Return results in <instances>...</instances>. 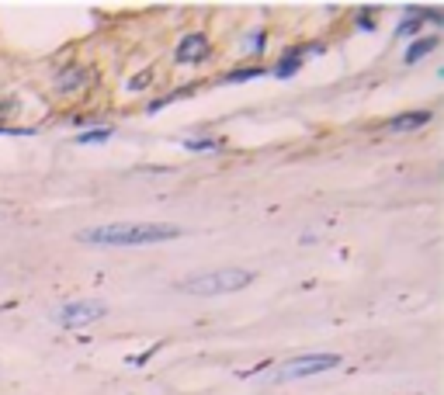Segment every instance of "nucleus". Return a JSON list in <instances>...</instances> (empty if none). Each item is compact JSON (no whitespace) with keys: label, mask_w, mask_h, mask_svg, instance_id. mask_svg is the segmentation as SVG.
I'll list each match as a JSON object with an SVG mask.
<instances>
[{"label":"nucleus","mask_w":444,"mask_h":395,"mask_svg":"<svg viewBox=\"0 0 444 395\" xmlns=\"http://www.w3.org/2000/svg\"><path fill=\"white\" fill-rule=\"evenodd\" d=\"M150 80H153L150 73H143V77H132V80H129V91H143V87H146Z\"/></svg>","instance_id":"15"},{"label":"nucleus","mask_w":444,"mask_h":395,"mask_svg":"<svg viewBox=\"0 0 444 395\" xmlns=\"http://www.w3.org/2000/svg\"><path fill=\"white\" fill-rule=\"evenodd\" d=\"M180 146L187 153H215V149H222V139H184Z\"/></svg>","instance_id":"11"},{"label":"nucleus","mask_w":444,"mask_h":395,"mask_svg":"<svg viewBox=\"0 0 444 395\" xmlns=\"http://www.w3.org/2000/svg\"><path fill=\"white\" fill-rule=\"evenodd\" d=\"M208 56H212V45H208L205 35H187L178 49H174V59H178V63H187V66H191V63H205Z\"/></svg>","instance_id":"5"},{"label":"nucleus","mask_w":444,"mask_h":395,"mask_svg":"<svg viewBox=\"0 0 444 395\" xmlns=\"http://www.w3.org/2000/svg\"><path fill=\"white\" fill-rule=\"evenodd\" d=\"M431 121V111L420 107V111H403V114H392L389 118V132H417Z\"/></svg>","instance_id":"7"},{"label":"nucleus","mask_w":444,"mask_h":395,"mask_svg":"<svg viewBox=\"0 0 444 395\" xmlns=\"http://www.w3.org/2000/svg\"><path fill=\"white\" fill-rule=\"evenodd\" d=\"M104 315H108V301L104 298H77V301H66L56 312V322L66 326V329H84L90 322H101Z\"/></svg>","instance_id":"4"},{"label":"nucleus","mask_w":444,"mask_h":395,"mask_svg":"<svg viewBox=\"0 0 444 395\" xmlns=\"http://www.w3.org/2000/svg\"><path fill=\"white\" fill-rule=\"evenodd\" d=\"M115 135V128H90V132H80L77 135V146H101Z\"/></svg>","instance_id":"10"},{"label":"nucleus","mask_w":444,"mask_h":395,"mask_svg":"<svg viewBox=\"0 0 444 395\" xmlns=\"http://www.w3.org/2000/svg\"><path fill=\"white\" fill-rule=\"evenodd\" d=\"M357 28H364V31H371V28H375V21H371V10L357 14Z\"/></svg>","instance_id":"16"},{"label":"nucleus","mask_w":444,"mask_h":395,"mask_svg":"<svg viewBox=\"0 0 444 395\" xmlns=\"http://www.w3.org/2000/svg\"><path fill=\"white\" fill-rule=\"evenodd\" d=\"M254 285V271H243V267H219V271H208V274H198V278H187L180 281V292L187 295H233L240 288H250Z\"/></svg>","instance_id":"2"},{"label":"nucleus","mask_w":444,"mask_h":395,"mask_svg":"<svg viewBox=\"0 0 444 395\" xmlns=\"http://www.w3.org/2000/svg\"><path fill=\"white\" fill-rule=\"evenodd\" d=\"M257 77H264V70L261 66H243V70H233L229 77H222V84H243V80H257Z\"/></svg>","instance_id":"12"},{"label":"nucleus","mask_w":444,"mask_h":395,"mask_svg":"<svg viewBox=\"0 0 444 395\" xmlns=\"http://www.w3.org/2000/svg\"><path fill=\"white\" fill-rule=\"evenodd\" d=\"M341 354H299V357H288L281 364H274L267 371V382H295V378H313V375H323V371H334L341 368Z\"/></svg>","instance_id":"3"},{"label":"nucleus","mask_w":444,"mask_h":395,"mask_svg":"<svg viewBox=\"0 0 444 395\" xmlns=\"http://www.w3.org/2000/svg\"><path fill=\"white\" fill-rule=\"evenodd\" d=\"M420 24H424V21H420V17H413V14H410V17H406V21H403V24H399V35H417V31H420Z\"/></svg>","instance_id":"14"},{"label":"nucleus","mask_w":444,"mask_h":395,"mask_svg":"<svg viewBox=\"0 0 444 395\" xmlns=\"http://www.w3.org/2000/svg\"><path fill=\"white\" fill-rule=\"evenodd\" d=\"M180 232L184 229L174 222H111L77 232V239L90 246H153V243L178 239Z\"/></svg>","instance_id":"1"},{"label":"nucleus","mask_w":444,"mask_h":395,"mask_svg":"<svg viewBox=\"0 0 444 395\" xmlns=\"http://www.w3.org/2000/svg\"><path fill=\"white\" fill-rule=\"evenodd\" d=\"M302 56H306V49H292L285 59H278V66H274L271 73H274V77H281V80L295 77V73H299V66H302Z\"/></svg>","instance_id":"9"},{"label":"nucleus","mask_w":444,"mask_h":395,"mask_svg":"<svg viewBox=\"0 0 444 395\" xmlns=\"http://www.w3.org/2000/svg\"><path fill=\"white\" fill-rule=\"evenodd\" d=\"M87 80H90V73L84 70V66H66V70H59L56 73V91L59 94H73V91H80V87H87Z\"/></svg>","instance_id":"6"},{"label":"nucleus","mask_w":444,"mask_h":395,"mask_svg":"<svg viewBox=\"0 0 444 395\" xmlns=\"http://www.w3.org/2000/svg\"><path fill=\"white\" fill-rule=\"evenodd\" d=\"M438 45H441V38H438V35H424V38H417V42H413V45L406 49L403 63H406V66H413V63H420L424 56H431V52H434Z\"/></svg>","instance_id":"8"},{"label":"nucleus","mask_w":444,"mask_h":395,"mask_svg":"<svg viewBox=\"0 0 444 395\" xmlns=\"http://www.w3.org/2000/svg\"><path fill=\"white\" fill-rule=\"evenodd\" d=\"M264 42H267V31H264V28H257V31L243 42V52H247V56H250V52H254V56H261V52H264Z\"/></svg>","instance_id":"13"}]
</instances>
